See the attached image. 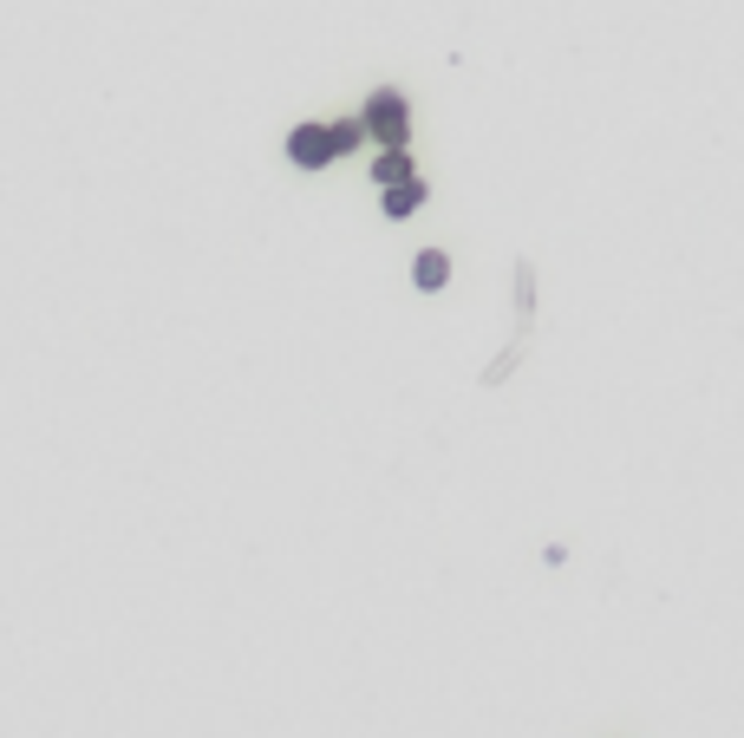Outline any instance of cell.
<instances>
[{
	"instance_id": "6da1fadb",
	"label": "cell",
	"mask_w": 744,
	"mask_h": 738,
	"mask_svg": "<svg viewBox=\"0 0 744 738\" xmlns=\"http://www.w3.org/2000/svg\"><path fill=\"white\" fill-rule=\"evenodd\" d=\"M359 118H366V138H379V144H405V131H412V112H405L399 92H372V105Z\"/></svg>"
},
{
	"instance_id": "3957f363",
	"label": "cell",
	"mask_w": 744,
	"mask_h": 738,
	"mask_svg": "<svg viewBox=\"0 0 744 738\" xmlns=\"http://www.w3.org/2000/svg\"><path fill=\"white\" fill-rule=\"evenodd\" d=\"M425 177H405V183H386V216H392V223H405V216H412V209L418 203H425Z\"/></svg>"
},
{
	"instance_id": "5b68a950",
	"label": "cell",
	"mask_w": 744,
	"mask_h": 738,
	"mask_svg": "<svg viewBox=\"0 0 744 738\" xmlns=\"http://www.w3.org/2000/svg\"><path fill=\"white\" fill-rule=\"evenodd\" d=\"M372 177H379V190H386V183H405V177H412V157H405V144H386V157L372 164Z\"/></svg>"
},
{
	"instance_id": "8992f818",
	"label": "cell",
	"mask_w": 744,
	"mask_h": 738,
	"mask_svg": "<svg viewBox=\"0 0 744 738\" xmlns=\"http://www.w3.org/2000/svg\"><path fill=\"white\" fill-rule=\"evenodd\" d=\"M359 138H366V118H340V125H333V144H340V157L359 151Z\"/></svg>"
},
{
	"instance_id": "7a4b0ae2",
	"label": "cell",
	"mask_w": 744,
	"mask_h": 738,
	"mask_svg": "<svg viewBox=\"0 0 744 738\" xmlns=\"http://www.w3.org/2000/svg\"><path fill=\"white\" fill-rule=\"evenodd\" d=\"M288 157H294L301 170L333 164V157H340V144H333V125H294V131H288Z\"/></svg>"
},
{
	"instance_id": "277c9868",
	"label": "cell",
	"mask_w": 744,
	"mask_h": 738,
	"mask_svg": "<svg viewBox=\"0 0 744 738\" xmlns=\"http://www.w3.org/2000/svg\"><path fill=\"white\" fill-rule=\"evenodd\" d=\"M412 281H418L425 294H438L444 281H451V255H444V249H425V255H418V268H412Z\"/></svg>"
}]
</instances>
